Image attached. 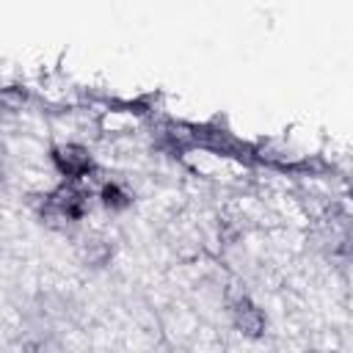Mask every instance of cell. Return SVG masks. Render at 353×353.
I'll return each instance as SVG.
<instances>
[{
    "label": "cell",
    "mask_w": 353,
    "mask_h": 353,
    "mask_svg": "<svg viewBox=\"0 0 353 353\" xmlns=\"http://www.w3.org/2000/svg\"><path fill=\"white\" fill-rule=\"evenodd\" d=\"M55 163L61 168V174H66L69 179H80L91 171V154L80 146H63L55 152Z\"/></svg>",
    "instance_id": "6da1fadb"
},
{
    "label": "cell",
    "mask_w": 353,
    "mask_h": 353,
    "mask_svg": "<svg viewBox=\"0 0 353 353\" xmlns=\"http://www.w3.org/2000/svg\"><path fill=\"white\" fill-rule=\"evenodd\" d=\"M232 312H234V323H237L240 331H245V334H251V336L262 334V328H265V314H262L251 301L240 298Z\"/></svg>",
    "instance_id": "7a4b0ae2"
},
{
    "label": "cell",
    "mask_w": 353,
    "mask_h": 353,
    "mask_svg": "<svg viewBox=\"0 0 353 353\" xmlns=\"http://www.w3.org/2000/svg\"><path fill=\"white\" fill-rule=\"evenodd\" d=\"M99 199H102V204L110 207V210H121V207L130 204V193H127L119 182H105L102 190H99Z\"/></svg>",
    "instance_id": "3957f363"
}]
</instances>
